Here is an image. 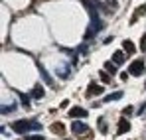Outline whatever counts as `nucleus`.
Wrapping results in <instances>:
<instances>
[{"instance_id": "nucleus-10", "label": "nucleus", "mask_w": 146, "mask_h": 140, "mask_svg": "<svg viewBox=\"0 0 146 140\" xmlns=\"http://www.w3.org/2000/svg\"><path fill=\"white\" fill-rule=\"evenodd\" d=\"M122 47H124L126 53H134V51H136V47H134V44H132L130 40H124V42H122Z\"/></svg>"}, {"instance_id": "nucleus-19", "label": "nucleus", "mask_w": 146, "mask_h": 140, "mask_svg": "<svg viewBox=\"0 0 146 140\" xmlns=\"http://www.w3.org/2000/svg\"><path fill=\"white\" fill-rule=\"evenodd\" d=\"M26 140H46V138L40 136V134H34V136H26Z\"/></svg>"}, {"instance_id": "nucleus-5", "label": "nucleus", "mask_w": 146, "mask_h": 140, "mask_svg": "<svg viewBox=\"0 0 146 140\" xmlns=\"http://www.w3.org/2000/svg\"><path fill=\"white\" fill-rule=\"evenodd\" d=\"M69 117L71 118H85L87 117V111L81 109V107H73L71 111H69Z\"/></svg>"}, {"instance_id": "nucleus-7", "label": "nucleus", "mask_w": 146, "mask_h": 140, "mask_svg": "<svg viewBox=\"0 0 146 140\" xmlns=\"http://www.w3.org/2000/svg\"><path fill=\"white\" fill-rule=\"evenodd\" d=\"M44 95H46L44 87H42L40 83H36V85H34V89H32V97H34V99H42Z\"/></svg>"}, {"instance_id": "nucleus-20", "label": "nucleus", "mask_w": 146, "mask_h": 140, "mask_svg": "<svg viewBox=\"0 0 146 140\" xmlns=\"http://www.w3.org/2000/svg\"><path fill=\"white\" fill-rule=\"evenodd\" d=\"M130 115H132V107H126L124 109V117H130Z\"/></svg>"}, {"instance_id": "nucleus-14", "label": "nucleus", "mask_w": 146, "mask_h": 140, "mask_svg": "<svg viewBox=\"0 0 146 140\" xmlns=\"http://www.w3.org/2000/svg\"><path fill=\"white\" fill-rule=\"evenodd\" d=\"M57 75H59L61 79H65V77L71 75V69H69V67H67V69H57Z\"/></svg>"}, {"instance_id": "nucleus-6", "label": "nucleus", "mask_w": 146, "mask_h": 140, "mask_svg": "<svg viewBox=\"0 0 146 140\" xmlns=\"http://www.w3.org/2000/svg\"><path fill=\"white\" fill-rule=\"evenodd\" d=\"M117 128H119V134H124V132H128V130H130V122L122 117L121 120H119V124H117Z\"/></svg>"}, {"instance_id": "nucleus-15", "label": "nucleus", "mask_w": 146, "mask_h": 140, "mask_svg": "<svg viewBox=\"0 0 146 140\" xmlns=\"http://www.w3.org/2000/svg\"><path fill=\"white\" fill-rule=\"evenodd\" d=\"M121 97H122V91H117V93L109 95V97H107V99H105V101H119V99H121Z\"/></svg>"}, {"instance_id": "nucleus-12", "label": "nucleus", "mask_w": 146, "mask_h": 140, "mask_svg": "<svg viewBox=\"0 0 146 140\" xmlns=\"http://www.w3.org/2000/svg\"><path fill=\"white\" fill-rule=\"evenodd\" d=\"M105 69H107V73H113V75L117 73V67H115L113 61H107V63H105Z\"/></svg>"}, {"instance_id": "nucleus-9", "label": "nucleus", "mask_w": 146, "mask_h": 140, "mask_svg": "<svg viewBox=\"0 0 146 140\" xmlns=\"http://www.w3.org/2000/svg\"><path fill=\"white\" fill-rule=\"evenodd\" d=\"M113 63H115V65H122V63H124V53H122V51H115V53H113Z\"/></svg>"}, {"instance_id": "nucleus-4", "label": "nucleus", "mask_w": 146, "mask_h": 140, "mask_svg": "<svg viewBox=\"0 0 146 140\" xmlns=\"http://www.w3.org/2000/svg\"><path fill=\"white\" fill-rule=\"evenodd\" d=\"M71 130L75 136H83V134H89V126L87 124H83V122H79V120H75L71 124Z\"/></svg>"}, {"instance_id": "nucleus-2", "label": "nucleus", "mask_w": 146, "mask_h": 140, "mask_svg": "<svg viewBox=\"0 0 146 140\" xmlns=\"http://www.w3.org/2000/svg\"><path fill=\"white\" fill-rule=\"evenodd\" d=\"M101 28H103V22L99 20V16H93V18H91V26L85 30V40H91Z\"/></svg>"}, {"instance_id": "nucleus-17", "label": "nucleus", "mask_w": 146, "mask_h": 140, "mask_svg": "<svg viewBox=\"0 0 146 140\" xmlns=\"http://www.w3.org/2000/svg\"><path fill=\"white\" fill-rule=\"evenodd\" d=\"M99 75H101V79H103V81H105V83H109V81H111V75H109V73H107V71H101V73H99Z\"/></svg>"}, {"instance_id": "nucleus-13", "label": "nucleus", "mask_w": 146, "mask_h": 140, "mask_svg": "<svg viewBox=\"0 0 146 140\" xmlns=\"http://www.w3.org/2000/svg\"><path fill=\"white\" fill-rule=\"evenodd\" d=\"M51 130L57 132V134H61V132H63V124H61V122H53V124H51Z\"/></svg>"}, {"instance_id": "nucleus-11", "label": "nucleus", "mask_w": 146, "mask_h": 140, "mask_svg": "<svg viewBox=\"0 0 146 140\" xmlns=\"http://www.w3.org/2000/svg\"><path fill=\"white\" fill-rule=\"evenodd\" d=\"M38 69H40V73H42V77H44V81H46V83H51V77L48 75V71L44 69V65H38Z\"/></svg>"}, {"instance_id": "nucleus-1", "label": "nucleus", "mask_w": 146, "mask_h": 140, "mask_svg": "<svg viewBox=\"0 0 146 140\" xmlns=\"http://www.w3.org/2000/svg\"><path fill=\"white\" fill-rule=\"evenodd\" d=\"M12 130L16 132V134H26L28 130H42V124L38 122V120H34V118H30V120H14L12 122Z\"/></svg>"}, {"instance_id": "nucleus-18", "label": "nucleus", "mask_w": 146, "mask_h": 140, "mask_svg": "<svg viewBox=\"0 0 146 140\" xmlns=\"http://www.w3.org/2000/svg\"><path fill=\"white\" fill-rule=\"evenodd\" d=\"M14 109H16L14 105H10V107H2V115H6V113H12Z\"/></svg>"}, {"instance_id": "nucleus-3", "label": "nucleus", "mask_w": 146, "mask_h": 140, "mask_svg": "<svg viewBox=\"0 0 146 140\" xmlns=\"http://www.w3.org/2000/svg\"><path fill=\"white\" fill-rule=\"evenodd\" d=\"M128 73H130V75H134V77H140V75L144 73V61H142V59H136L134 63H130Z\"/></svg>"}, {"instance_id": "nucleus-22", "label": "nucleus", "mask_w": 146, "mask_h": 140, "mask_svg": "<svg viewBox=\"0 0 146 140\" xmlns=\"http://www.w3.org/2000/svg\"><path fill=\"white\" fill-rule=\"evenodd\" d=\"M140 46H142V49L146 51V38H142V44H140Z\"/></svg>"}, {"instance_id": "nucleus-21", "label": "nucleus", "mask_w": 146, "mask_h": 140, "mask_svg": "<svg viewBox=\"0 0 146 140\" xmlns=\"http://www.w3.org/2000/svg\"><path fill=\"white\" fill-rule=\"evenodd\" d=\"M79 53H87V46H81V47H79Z\"/></svg>"}, {"instance_id": "nucleus-8", "label": "nucleus", "mask_w": 146, "mask_h": 140, "mask_svg": "<svg viewBox=\"0 0 146 140\" xmlns=\"http://www.w3.org/2000/svg\"><path fill=\"white\" fill-rule=\"evenodd\" d=\"M87 95H89V97H91V95H103V87L97 85V83H91L89 89H87Z\"/></svg>"}, {"instance_id": "nucleus-16", "label": "nucleus", "mask_w": 146, "mask_h": 140, "mask_svg": "<svg viewBox=\"0 0 146 140\" xmlns=\"http://www.w3.org/2000/svg\"><path fill=\"white\" fill-rule=\"evenodd\" d=\"M20 101H22V105H24L26 109L30 107V99H28V95H22V93H20Z\"/></svg>"}]
</instances>
